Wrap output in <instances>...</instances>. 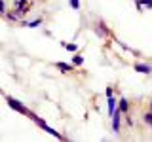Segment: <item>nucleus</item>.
I'll return each mask as SVG.
<instances>
[{"mask_svg":"<svg viewBox=\"0 0 152 142\" xmlns=\"http://www.w3.org/2000/svg\"><path fill=\"white\" fill-rule=\"evenodd\" d=\"M27 117H28V120H31L32 123H36V125L40 127L42 131H46L48 135H51L53 138H57V140H69V136H66V135H63V133H59V131H55L51 125H48V123H46L44 117H40L38 114H34L32 110H28V112H27Z\"/></svg>","mask_w":152,"mask_h":142,"instance_id":"1","label":"nucleus"},{"mask_svg":"<svg viewBox=\"0 0 152 142\" xmlns=\"http://www.w3.org/2000/svg\"><path fill=\"white\" fill-rule=\"evenodd\" d=\"M6 104L10 108H12L13 112H17V114H21V116H27V112H28V108L25 106V104H23L21 101H19V99H15V97H12V95H6Z\"/></svg>","mask_w":152,"mask_h":142,"instance_id":"2","label":"nucleus"},{"mask_svg":"<svg viewBox=\"0 0 152 142\" xmlns=\"http://www.w3.org/2000/svg\"><path fill=\"white\" fill-rule=\"evenodd\" d=\"M95 34L99 38H103V40H107V38H110V28L104 25L103 19H99L97 23H95Z\"/></svg>","mask_w":152,"mask_h":142,"instance_id":"3","label":"nucleus"},{"mask_svg":"<svg viewBox=\"0 0 152 142\" xmlns=\"http://www.w3.org/2000/svg\"><path fill=\"white\" fill-rule=\"evenodd\" d=\"M122 116H124V114L118 110V108L110 114V120H112V131L116 133V135H118V133H120V129H122Z\"/></svg>","mask_w":152,"mask_h":142,"instance_id":"4","label":"nucleus"},{"mask_svg":"<svg viewBox=\"0 0 152 142\" xmlns=\"http://www.w3.org/2000/svg\"><path fill=\"white\" fill-rule=\"evenodd\" d=\"M21 23V27H27V28H38L40 25H44V19L42 17H36V19H31V21H19Z\"/></svg>","mask_w":152,"mask_h":142,"instance_id":"5","label":"nucleus"},{"mask_svg":"<svg viewBox=\"0 0 152 142\" xmlns=\"http://www.w3.org/2000/svg\"><path fill=\"white\" fill-rule=\"evenodd\" d=\"M133 68H135V72H139V74H146V76L152 74V66L148 63H135Z\"/></svg>","mask_w":152,"mask_h":142,"instance_id":"6","label":"nucleus"},{"mask_svg":"<svg viewBox=\"0 0 152 142\" xmlns=\"http://www.w3.org/2000/svg\"><path fill=\"white\" fill-rule=\"evenodd\" d=\"M55 66H57V70H61L63 74H70L74 70V66L70 64V63H65V61H59V63H55Z\"/></svg>","mask_w":152,"mask_h":142,"instance_id":"7","label":"nucleus"},{"mask_svg":"<svg viewBox=\"0 0 152 142\" xmlns=\"http://www.w3.org/2000/svg\"><path fill=\"white\" fill-rule=\"evenodd\" d=\"M118 110H120L122 114H127L129 112V101H127L126 97H122V99H118Z\"/></svg>","mask_w":152,"mask_h":142,"instance_id":"8","label":"nucleus"},{"mask_svg":"<svg viewBox=\"0 0 152 142\" xmlns=\"http://www.w3.org/2000/svg\"><path fill=\"white\" fill-rule=\"evenodd\" d=\"M4 17H6V21H10V23H19V21H21V15H19L15 9L6 12V13H4Z\"/></svg>","mask_w":152,"mask_h":142,"instance_id":"9","label":"nucleus"},{"mask_svg":"<svg viewBox=\"0 0 152 142\" xmlns=\"http://www.w3.org/2000/svg\"><path fill=\"white\" fill-rule=\"evenodd\" d=\"M116 106H118V99L114 97V95H110V97H107V108H108V116L116 110Z\"/></svg>","mask_w":152,"mask_h":142,"instance_id":"10","label":"nucleus"},{"mask_svg":"<svg viewBox=\"0 0 152 142\" xmlns=\"http://www.w3.org/2000/svg\"><path fill=\"white\" fill-rule=\"evenodd\" d=\"M70 64H72L74 68L82 66V64H84V57H82V55H78V53H74V55H72V59H70Z\"/></svg>","mask_w":152,"mask_h":142,"instance_id":"11","label":"nucleus"},{"mask_svg":"<svg viewBox=\"0 0 152 142\" xmlns=\"http://www.w3.org/2000/svg\"><path fill=\"white\" fill-rule=\"evenodd\" d=\"M65 49L69 51V53H78V44H74V42H66Z\"/></svg>","mask_w":152,"mask_h":142,"instance_id":"12","label":"nucleus"},{"mask_svg":"<svg viewBox=\"0 0 152 142\" xmlns=\"http://www.w3.org/2000/svg\"><path fill=\"white\" fill-rule=\"evenodd\" d=\"M142 121H145L146 125H152V110H148V112L142 114Z\"/></svg>","mask_w":152,"mask_h":142,"instance_id":"13","label":"nucleus"},{"mask_svg":"<svg viewBox=\"0 0 152 142\" xmlns=\"http://www.w3.org/2000/svg\"><path fill=\"white\" fill-rule=\"evenodd\" d=\"M135 2H139L142 8H146V9H152V0H135Z\"/></svg>","mask_w":152,"mask_h":142,"instance_id":"14","label":"nucleus"},{"mask_svg":"<svg viewBox=\"0 0 152 142\" xmlns=\"http://www.w3.org/2000/svg\"><path fill=\"white\" fill-rule=\"evenodd\" d=\"M69 6L72 8V9H76V12H78V9H80V6H82V4H80V0H69Z\"/></svg>","mask_w":152,"mask_h":142,"instance_id":"15","label":"nucleus"},{"mask_svg":"<svg viewBox=\"0 0 152 142\" xmlns=\"http://www.w3.org/2000/svg\"><path fill=\"white\" fill-rule=\"evenodd\" d=\"M124 116H126V125H127V127H133V117L129 116V112L124 114Z\"/></svg>","mask_w":152,"mask_h":142,"instance_id":"16","label":"nucleus"},{"mask_svg":"<svg viewBox=\"0 0 152 142\" xmlns=\"http://www.w3.org/2000/svg\"><path fill=\"white\" fill-rule=\"evenodd\" d=\"M8 9H6V0H0V15H4Z\"/></svg>","mask_w":152,"mask_h":142,"instance_id":"17","label":"nucleus"},{"mask_svg":"<svg viewBox=\"0 0 152 142\" xmlns=\"http://www.w3.org/2000/svg\"><path fill=\"white\" fill-rule=\"evenodd\" d=\"M110 95H114V87H112V85H107V89H104V97H110Z\"/></svg>","mask_w":152,"mask_h":142,"instance_id":"18","label":"nucleus"},{"mask_svg":"<svg viewBox=\"0 0 152 142\" xmlns=\"http://www.w3.org/2000/svg\"><path fill=\"white\" fill-rule=\"evenodd\" d=\"M135 6H137V12H145V8H142L139 2H135Z\"/></svg>","mask_w":152,"mask_h":142,"instance_id":"19","label":"nucleus"},{"mask_svg":"<svg viewBox=\"0 0 152 142\" xmlns=\"http://www.w3.org/2000/svg\"><path fill=\"white\" fill-rule=\"evenodd\" d=\"M148 110H152V101H150V102H148Z\"/></svg>","mask_w":152,"mask_h":142,"instance_id":"20","label":"nucleus"},{"mask_svg":"<svg viewBox=\"0 0 152 142\" xmlns=\"http://www.w3.org/2000/svg\"><path fill=\"white\" fill-rule=\"evenodd\" d=\"M28 2H32V4H34V0H28Z\"/></svg>","mask_w":152,"mask_h":142,"instance_id":"21","label":"nucleus"},{"mask_svg":"<svg viewBox=\"0 0 152 142\" xmlns=\"http://www.w3.org/2000/svg\"><path fill=\"white\" fill-rule=\"evenodd\" d=\"M150 127H152V125H150Z\"/></svg>","mask_w":152,"mask_h":142,"instance_id":"22","label":"nucleus"}]
</instances>
